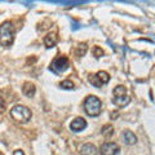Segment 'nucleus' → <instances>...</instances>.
<instances>
[{
  "mask_svg": "<svg viewBox=\"0 0 155 155\" xmlns=\"http://www.w3.org/2000/svg\"><path fill=\"white\" fill-rule=\"evenodd\" d=\"M16 36V27L11 21H5L0 25V44L5 48H9Z\"/></svg>",
  "mask_w": 155,
  "mask_h": 155,
  "instance_id": "nucleus-1",
  "label": "nucleus"
},
{
  "mask_svg": "<svg viewBox=\"0 0 155 155\" xmlns=\"http://www.w3.org/2000/svg\"><path fill=\"white\" fill-rule=\"evenodd\" d=\"M123 136V141L124 143L129 145V146H132V145H134L136 142H137V137H136V134L133 132H130V130H124V132L122 133Z\"/></svg>",
  "mask_w": 155,
  "mask_h": 155,
  "instance_id": "nucleus-8",
  "label": "nucleus"
},
{
  "mask_svg": "<svg viewBox=\"0 0 155 155\" xmlns=\"http://www.w3.org/2000/svg\"><path fill=\"white\" fill-rule=\"evenodd\" d=\"M96 75L98 76V79H100V81H101L102 84H107L109 81H110V75H109V72H106V71H98Z\"/></svg>",
  "mask_w": 155,
  "mask_h": 155,
  "instance_id": "nucleus-12",
  "label": "nucleus"
},
{
  "mask_svg": "<svg viewBox=\"0 0 155 155\" xmlns=\"http://www.w3.org/2000/svg\"><path fill=\"white\" fill-rule=\"evenodd\" d=\"M85 127H87L85 119L80 118V116L79 118H75L70 124V129L72 130V132H81L83 129H85Z\"/></svg>",
  "mask_w": 155,
  "mask_h": 155,
  "instance_id": "nucleus-6",
  "label": "nucleus"
},
{
  "mask_svg": "<svg viewBox=\"0 0 155 155\" xmlns=\"http://www.w3.org/2000/svg\"><path fill=\"white\" fill-rule=\"evenodd\" d=\"M89 81H91L92 85L96 87V88H100V87L104 85V84L100 81V79H98V76H97V75H91V76H89Z\"/></svg>",
  "mask_w": 155,
  "mask_h": 155,
  "instance_id": "nucleus-16",
  "label": "nucleus"
},
{
  "mask_svg": "<svg viewBox=\"0 0 155 155\" xmlns=\"http://www.w3.org/2000/svg\"><path fill=\"white\" fill-rule=\"evenodd\" d=\"M11 116L18 123H27L31 119V110L25 105H16L11 109Z\"/></svg>",
  "mask_w": 155,
  "mask_h": 155,
  "instance_id": "nucleus-3",
  "label": "nucleus"
},
{
  "mask_svg": "<svg viewBox=\"0 0 155 155\" xmlns=\"http://www.w3.org/2000/svg\"><path fill=\"white\" fill-rule=\"evenodd\" d=\"M87 49H88V47H87L85 43H81V44H79L76 47V51H75V54L78 57H83L85 53H87Z\"/></svg>",
  "mask_w": 155,
  "mask_h": 155,
  "instance_id": "nucleus-14",
  "label": "nucleus"
},
{
  "mask_svg": "<svg viewBox=\"0 0 155 155\" xmlns=\"http://www.w3.org/2000/svg\"><path fill=\"white\" fill-rule=\"evenodd\" d=\"M67 67H69V58L66 56H58L52 61L49 69L51 71L56 72V74H60V72H64L65 70H67Z\"/></svg>",
  "mask_w": 155,
  "mask_h": 155,
  "instance_id": "nucleus-4",
  "label": "nucleus"
},
{
  "mask_svg": "<svg viewBox=\"0 0 155 155\" xmlns=\"http://www.w3.org/2000/svg\"><path fill=\"white\" fill-rule=\"evenodd\" d=\"M22 92H23V94H25L26 97H34L35 96V92H36V88H35V84H32V83H25L23 84V88H22Z\"/></svg>",
  "mask_w": 155,
  "mask_h": 155,
  "instance_id": "nucleus-10",
  "label": "nucleus"
},
{
  "mask_svg": "<svg viewBox=\"0 0 155 155\" xmlns=\"http://www.w3.org/2000/svg\"><path fill=\"white\" fill-rule=\"evenodd\" d=\"M0 155H4V154H3V153H0Z\"/></svg>",
  "mask_w": 155,
  "mask_h": 155,
  "instance_id": "nucleus-21",
  "label": "nucleus"
},
{
  "mask_svg": "<svg viewBox=\"0 0 155 155\" xmlns=\"http://www.w3.org/2000/svg\"><path fill=\"white\" fill-rule=\"evenodd\" d=\"M113 102L118 106V107H124L130 102V98L128 96H120V97H114Z\"/></svg>",
  "mask_w": 155,
  "mask_h": 155,
  "instance_id": "nucleus-11",
  "label": "nucleus"
},
{
  "mask_svg": "<svg viewBox=\"0 0 155 155\" xmlns=\"http://www.w3.org/2000/svg\"><path fill=\"white\" fill-rule=\"evenodd\" d=\"M114 97H120V96H127V88L124 85H118L114 88Z\"/></svg>",
  "mask_w": 155,
  "mask_h": 155,
  "instance_id": "nucleus-13",
  "label": "nucleus"
},
{
  "mask_svg": "<svg viewBox=\"0 0 155 155\" xmlns=\"http://www.w3.org/2000/svg\"><path fill=\"white\" fill-rule=\"evenodd\" d=\"M60 87H61V88H64V89H74V83H72L71 80L66 79V80H64V81H61Z\"/></svg>",
  "mask_w": 155,
  "mask_h": 155,
  "instance_id": "nucleus-17",
  "label": "nucleus"
},
{
  "mask_svg": "<svg viewBox=\"0 0 155 155\" xmlns=\"http://www.w3.org/2000/svg\"><path fill=\"white\" fill-rule=\"evenodd\" d=\"M80 155H97V149L92 143H84L80 147Z\"/></svg>",
  "mask_w": 155,
  "mask_h": 155,
  "instance_id": "nucleus-9",
  "label": "nucleus"
},
{
  "mask_svg": "<svg viewBox=\"0 0 155 155\" xmlns=\"http://www.w3.org/2000/svg\"><path fill=\"white\" fill-rule=\"evenodd\" d=\"M5 109H7V104H5V100L3 98V97H0V111H5Z\"/></svg>",
  "mask_w": 155,
  "mask_h": 155,
  "instance_id": "nucleus-19",
  "label": "nucleus"
},
{
  "mask_svg": "<svg viewBox=\"0 0 155 155\" xmlns=\"http://www.w3.org/2000/svg\"><path fill=\"white\" fill-rule=\"evenodd\" d=\"M100 153H101V155H119L120 147H119V145L115 142H105L101 145Z\"/></svg>",
  "mask_w": 155,
  "mask_h": 155,
  "instance_id": "nucleus-5",
  "label": "nucleus"
},
{
  "mask_svg": "<svg viewBox=\"0 0 155 155\" xmlns=\"http://www.w3.org/2000/svg\"><path fill=\"white\" fill-rule=\"evenodd\" d=\"M92 53H93V57L96 58H100V57H102L104 56V51L101 49L100 47H93V51H92Z\"/></svg>",
  "mask_w": 155,
  "mask_h": 155,
  "instance_id": "nucleus-18",
  "label": "nucleus"
},
{
  "mask_svg": "<svg viewBox=\"0 0 155 155\" xmlns=\"http://www.w3.org/2000/svg\"><path fill=\"white\" fill-rule=\"evenodd\" d=\"M84 111L87 113V115L89 116H98L102 111V102L98 97L96 96H88L84 100Z\"/></svg>",
  "mask_w": 155,
  "mask_h": 155,
  "instance_id": "nucleus-2",
  "label": "nucleus"
},
{
  "mask_svg": "<svg viewBox=\"0 0 155 155\" xmlns=\"http://www.w3.org/2000/svg\"><path fill=\"white\" fill-rule=\"evenodd\" d=\"M101 133H102L104 136H106V137H111L114 133V127L111 124H106L102 127V129H101Z\"/></svg>",
  "mask_w": 155,
  "mask_h": 155,
  "instance_id": "nucleus-15",
  "label": "nucleus"
},
{
  "mask_svg": "<svg viewBox=\"0 0 155 155\" xmlns=\"http://www.w3.org/2000/svg\"><path fill=\"white\" fill-rule=\"evenodd\" d=\"M58 41V38H57V34L56 32H49L44 36V45L47 48H53Z\"/></svg>",
  "mask_w": 155,
  "mask_h": 155,
  "instance_id": "nucleus-7",
  "label": "nucleus"
},
{
  "mask_svg": "<svg viewBox=\"0 0 155 155\" xmlns=\"http://www.w3.org/2000/svg\"><path fill=\"white\" fill-rule=\"evenodd\" d=\"M13 155H25V153H23L22 150H14Z\"/></svg>",
  "mask_w": 155,
  "mask_h": 155,
  "instance_id": "nucleus-20",
  "label": "nucleus"
}]
</instances>
